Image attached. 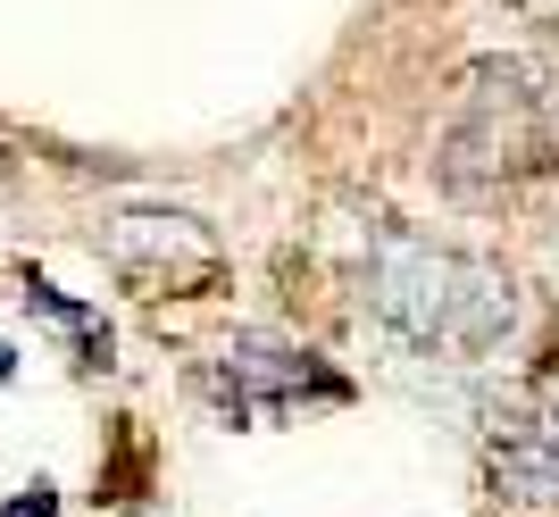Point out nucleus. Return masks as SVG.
<instances>
[{
  "mask_svg": "<svg viewBox=\"0 0 559 517\" xmlns=\"http://www.w3.org/2000/svg\"><path fill=\"white\" fill-rule=\"evenodd\" d=\"M50 509H59V501H50V484H34L25 501H9V517H50Z\"/></svg>",
  "mask_w": 559,
  "mask_h": 517,
  "instance_id": "6",
  "label": "nucleus"
},
{
  "mask_svg": "<svg viewBox=\"0 0 559 517\" xmlns=\"http://www.w3.org/2000/svg\"><path fill=\"white\" fill-rule=\"evenodd\" d=\"M368 309L393 334H409L418 351L443 359H485L492 342H510L518 326V284L485 258L435 251L418 235H384L368 242Z\"/></svg>",
  "mask_w": 559,
  "mask_h": 517,
  "instance_id": "1",
  "label": "nucleus"
},
{
  "mask_svg": "<svg viewBox=\"0 0 559 517\" xmlns=\"http://www.w3.org/2000/svg\"><path fill=\"white\" fill-rule=\"evenodd\" d=\"M109 258L142 292H210L226 276V251L201 217H159V209H134L109 226Z\"/></svg>",
  "mask_w": 559,
  "mask_h": 517,
  "instance_id": "4",
  "label": "nucleus"
},
{
  "mask_svg": "<svg viewBox=\"0 0 559 517\" xmlns=\"http://www.w3.org/2000/svg\"><path fill=\"white\" fill-rule=\"evenodd\" d=\"M551 159V118H543V93L518 59H476L451 93L443 142H435V176L460 201H492V192L543 176Z\"/></svg>",
  "mask_w": 559,
  "mask_h": 517,
  "instance_id": "2",
  "label": "nucleus"
},
{
  "mask_svg": "<svg viewBox=\"0 0 559 517\" xmlns=\"http://www.w3.org/2000/svg\"><path fill=\"white\" fill-rule=\"evenodd\" d=\"M201 384L217 393V409H226L234 425L276 418L293 400H343V376L318 368L309 351H293V342H276V334H234L226 351L201 368Z\"/></svg>",
  "mask_w": 559,
  "mask_h": 517,
  "instance_id": "3",
  "label": "nucleus"
},
{
  "mask_svg": "<svg viewBox=\"0 0 559 517\" xmlns=\"http://www.w3.org/2000/svg\"><path fill=\"white\" fill-rule=\"evenodd\" d=\"M485 459H492V484H501L510 501H526V509H551L559 501V418L535 393L492 400Z\"/></svg>",
  "mask_w": 559,
  "mask_h": 517,
  "instance_id": "5",
  "label": "nucleus"
}]
</instances>
